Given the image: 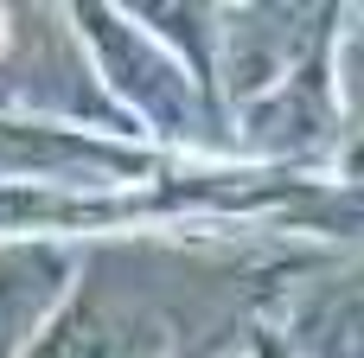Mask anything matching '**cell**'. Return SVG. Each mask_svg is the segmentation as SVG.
Wrapping results in <instances>:
<instances>
[{
  "instance_id": "cell-1",
  "label": "cell",
  "mask_w": 364,
  "mask_h": 358,
  "mask_svg": "<svg viewBox=\"0 0 364 358\" xmlns=\"http://www.w3.org/2000/svg\"><path fill=\"white\" fill-rule=\"evenodd\" d=\"M0 45H6V13H0Z\"/></svg>"
}]
</instances>
